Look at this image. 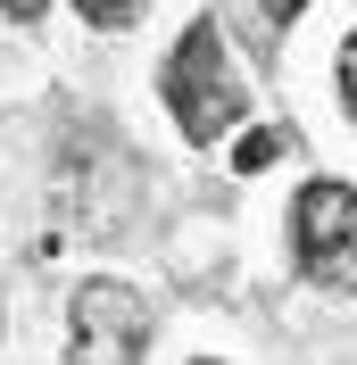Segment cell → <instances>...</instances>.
Segmentation results:
<instances>
[{
  "label": "cell",
  "instance_id": "2",
  "mask_svg": "<svg viewBox=\"0 0 357 365\" xmlns=\"http://www.w3.org/2000/svg\"><path fill=\"white\" fill-rule=\"evenodd\" d=\"M291 250H299L308 282L357 291V191L349 182H308L291 200Z\"/></svg>",
  "mask_w": 357,
  "mask_h": 365
},
{
  "label": "cell",
  "instance_id": "7",
  "mask_svg": "<svg viewBox=\"0 0 357 365\" xmlns=\"http://www.w3.org/2000/svg\"><path fill=\"white\" fill-rule=\"evenodd\" d=\"M42 9H50V0H0V17H17V25H34Z\"/></svg>",
  "mask_w": 357,
  "mask_h": 365
},
{
  "label": "cell",
  "instance_id": "5",
  "mask_svg": "<svg viewBox=\"0 0 357 365\" xmlns=\"http://www.w3.org/2000/svg\"><path fill=\"white\" fill-rule=\"evenodd\" d=\"M150 0H75V17L84 25H100V34H116V25H134Z\"/></svg>",
  "mask_w": 357,
  "mask_h": 365
},
{
  "label": "cell",
  "instance_id": "1",
  "mask_svg": "<svg viewBox=\"0 0 357 365\" xmlns=\"http://www.w3.org/2000/svg\"><path fill=\"white\" fill-rule=\"evenodd\" d=\"M158 91H166V108H175V125L191 141H224L249 116V91H241V75H233V58H224L216 17H191V25H183V42L166 50Z\"/></svg>",
  "mask_w": 357,
  "mask_h": 365
},
{
  "label": "cell",
  "instance_id": "8",
  "mask_svg": "<svg viewBox=\"0 0 357 365\" xmlns=\"http://www.w3.org/2000/svg\"><path fill=\"white\" fill-rule=\"evenodd\" d=\"M258 9H266L274 25H291V17H299V9H308V0H258Z\"/></svg>",
  "mask_w": 357,
  "mask_h": 365
},
{
  "label": "cell",
  "instance_id": "6",
  "mask_svg": "<svg viewBox=\"0 0 357 365\" xmlns=\"http://www.w3.org/2000/svg\"><path fill=\"white\" fill-rule=\"evenodd\" d=\"M341 100H349V108H357V34H349V42H341Z\"/></svg>",
  "mask_w": 357,
  "mask_h": 365
},
{
  "label": "cell",
  "instance_id": "3",
  "mask_svg": "<svg viewBox=\"0 0 357 365\" xmlns=\"http://www.w3.org/2000/svg\"><path fill=\"white\" fill-rule=\"evenodd\" d=\"M67 349L91 365H125L150 349V299L125 291V282H84L67 299Z\"/></svg>",
  "mask_w": 357,
  "mask_h": 365
},
{
  "label": "cell",
  "instance_id": "4",
  "mask_svg": "<svg viewBox=\"0 0 357 365\" xmlns=\"http://www.w3.org/2000/svg\"><path fill=\"white\" fill-rule=\"evenodd\" d=\"M283 125H258V133H241V141H233V166H241V175H258V166H274V158H283Z\"/></svg>",
  "mask_w": 357,
  "mask_h": 365
}]
</instances>
